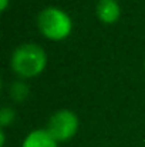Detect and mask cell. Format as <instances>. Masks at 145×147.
<instances>
[{"instance_id":"cell-6","label":"cell","mask_w":145,"mask_h":147,"mask_svg":"<svg viewBox=\"0 0 145 147\" xmlns=\"http://www.w3.org/2000/svg\"><path fill=\"white\" fill-rule=\"evenodd\" d=\"M27 94H29V87H27V84H24L21 82H16L10 87V96L14 100H23L27 97Z\"/></svg>"},{"instance_id":"cell-5","label":"cell","mask_w":145,"mask_h":147,"mask_svg":"<svg viewBox=\"0 0 145 147\" xmlns=\"http://www.w3.org/2000/svg\"><path fill=\"white\" fill-rule=\"evenodd\" d=\"M23 147H57V142L47 130H34L26 137Z\"/></svg>"},{"instance_id":"cell-3","label":"cell","mask_w":145,"mask_h":147,"mask_svg":"<svg viewBox=\"0 0 145 147\" xmlns=\"http://www.w3.org/2000/svg\"><path fill=\"white\" fill-rule=\"evenodd\" d=\"M78 129V119L70 110H61L51 116L47 131L55 142H65L71 139Z\"/></svg>"},{"instance_id":"cell-2","label":"cell","mask_w":145,"mask_h":147,"mask_svg":"<svg viewBox=\"0 0 145 147\" xmlns=\"http://www.w3.org/2000/svg\"><path fill=\"white\" fill-rule=\"evenodd\" d=\"M39 29L51 40H61L67 37L71 32L70 16L55 7H47L39 14Z\"/></svg>"},{"instance_id":"cell-1","label":"cell","mask_w":145,"mask_h":147,"mask_svg":"<svg viewBox=\"0 0 145 147\" xmlns=\"http://www.w3.org/2000/svg\"><path fill=\"white\" fill-rule=\"evenodd\" d=\"M47 63L46 51L37 45H23L11 56L13 70L23 77H33L43 71Z\"/></svg>"},{"instance_id":"cell-4","label":"cell","mask_w":145,"mask_h":147,"mask_svg":"<svg viewBox=\"0 0 145 147\" xmlns=\"http://www.w3.org/2000/svg\"><path fill=\"white\" fill-rule=\"evenodd\" d=\"M97 14L104 23H112L120 17V6L115 0H100L97 4Z\"/></svg>"},{"instance_id":"cell-9","label":"cell","mask_w":145,"mask_h":147,"mask_svg":"<svg viewBox=\"0 0 145 147\" xmlns=\"http://www.w3.org/2000/svg\"><path fill=\"white\" fill-rule=\"evenodd\" d=\"M7 3H9V0H1V4H0V9H1V10H4V9L7 7Z\"/></svg>"},{"instance_id":"cell-8","label":"cell","mask_w":145,"mask_h":147,"mask_svg":"<svg viewBox=\"0 0 145 147\" xmlns=\"http://www.w3.org/2000/svg\"><path fill=\"white\" fill-rule=\"evenodd\" d=\"M0 146H4V131H0Z\"/></svg>"},{"instance_id":"cell-7","label":"cell","mask_w":145,"mask_h":147,"mask_svg":"<svg viewBox=\"0 0 145 147\" xmlns=\"http://www.w3.org/2000/svg\"><path fill=\"white\" fill-rule=\"evenodd\" d=\"M14 119V111L10 107H3L0 111V124L1 126H7L9 123H11Z\"/></svg>"}]
</instances>
